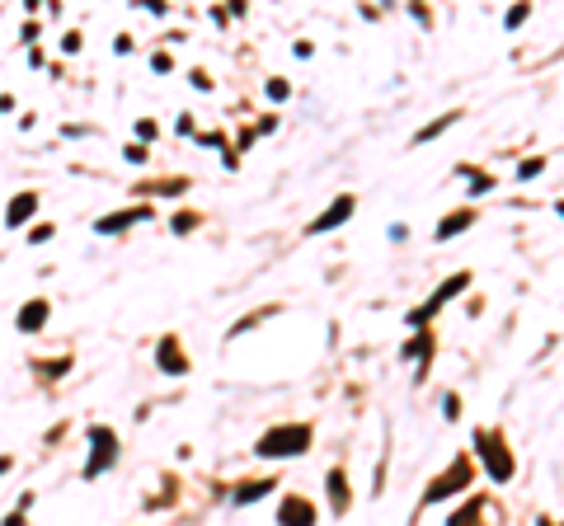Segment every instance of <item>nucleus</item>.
<instances>
[{"label": "nucleus", "mask_w": 564, "mask_h": 526, "mask_svg": "<svg viewBox=\"0 0 564 526\" xmlns=\"http://www.w3.org/2000/svg\"><path fill=\"white\" fill-rule=\"evenodd\" d=\"M10 465H14V456H0V474L10 470Z\"/></svg>", "instance_id": "30"}, {"label": "nucleus", "mask_w": 564, "mask_h": 526, "mask_svg": "<svg viewBox=\"0 0 564 526\" xmlns=\"http://www.w3.org/2000/svg\"><path fill=\"white\" fill-rule=\"evenodd\" d=\"M52 235H56V226H48V221H38V226L28 231V240H33V244H48Z\"/></svg>", "instance_id": "18"}, {"label": "nucleus", "mask_w": 564, "mask_h": 526, "mask_svg": "<svg viewBox=\"0 0 564 526\" xmlns=\"http://www.w3.org/2000/svg\"><path fill=\"white\" fill-rule=\"evenodd\" d=\"M136 136H141V141H151V136H156V123H151V118H141V123H136Z\"/></svg>", "instance_id": "27"}, {"label": "nucleus", "mask_w": 564, "mask_h": 526, "mask_svg": "<svg viewBox=\"0 0 564 526\" xmlns=\"http://www.w3.org/2000/svg\"><path fill=\"white\" fill-rule=\"evenodd\" d=\"M278 526H315V503L301 494H287L278 507Z\"/></svg>", "instance_id": "7"}, {"label": "nucleus", "mask_w": 564, "mask_h": 526, "mask_svg": "<svg viewBox=\"0 0 564 526\" xmlns=\"http://www.w3.org/2000/svg\"><path fill=\"white\" fill-rule=\"evenodd\" d=\"M324 484H329V507H334V512H348V503H353V494H348V474L334 465Z\"/></svg>", "instance_id": "12"}, {"label": "nucleus", "mask_w": 564, "mask_h": 526, "mask_svg": "<svg viewBox=\"0 0 564 526\" xmlns=\"http://www.w3.org/2000/svg\"><path fill=\"white\" fill-rule=\"evenodd\" d=\"M123 160H127V165H146V146H141V141H136V146H123Z\"/></svg>", "instance_id": "19"}, {"label": "nucleus", "mask_w": 564, "mask_h": 526, "mask_svg": "<svg viewBox=\"0 0 564 526\" xmlns=\"http://www.w3.org/2000/svg\"><path fill=\"white\" fill-rule=\"evenodd\" d=\"M442 419H447V423L461 419V399H457V394H447V399H442Z\"/></svg>", "instance_id": "21"}, {"label": "nucleus", "mask_w": 564, "mask_h": 526, "mask_svg": "<svg viewBox=\"0 0 564 526\" xmlns=\"http://www.w3.org/2000/svg\"><path fill=\"white\" fill-rule=\"evenodd\" d=\"M33 211H38V193H19V198L5 207V226H14V231H19V226H24Z\"/></svg>", "instance_id": "13"}, {"label": "nucleus", "mask_w": 564, "mask_h": 526, "mask_svg": "<svg viewBox=\"0 0 564 526\" xmlns=\"http://www.w3.org/2000/svg\"><path fill=\"white\" fill-rule=\"evenodd\" d=\"M61 52H81V33H66L61 38Z\"/></svg>", "instance_id": "28"}, {"label": "nucleus", "mask_w": 564, "mask_h": 526, "mask_svg": "<svg viewBox=\"0 0 564 526\" xmlns=\"http://www.w3.org/2000/svg\"><path fill=\"white\" fill-rule=\"evenodd\" d=\"M156 367L169 371V376H184L188 371V357H184V348H179V339L169 334V339H160V348H156Z\"/></svg>", "instance_id": "9"}, {"label": "nucleus", "mask_w": 564, "mask_h": 526, "mask_svg": "<svg viewBox=\"0 0 564 526\" xmlns=\"http://www.w3.org/2000/svg\"><path fill=\"white\" fill-rule=\"evenodd\" d=\"M90 451H94V456L85 461L81 474H85V479H99V474L118 461V437H113V428H104V423H99V428H90Z\"/></svg>", "instance_id": "4"}, {"label": "nucleus", "mask_w": 564, "mask_h": 526, "mask_svg": "<svg viewBox=\"0 0 564 526\" xmlns=\"http://www.w3.org/2000/svg\"><path fill=\"white\" fill-rule=\"evenodd\" d=\"M457 118H461V113H447V118H437V123H428V127H419V132H414V146H424V141H432V136H442Z\"/></svg>", "instance_id": "16"}, {"label": "nucleus", "mask_w": 564, "mask_h": 526, "mask_svg": "<svg viewBox=\"0 0 564 526\" xmlns=\"http://www.w3.org/2000/svg\"><path fill=\"white\" fill-rule=\"evenodd\" d=\"M264 494H273V479H249V484L236 489V503H259Z\"/></svg>", "instance_id": "15"}, {"label": "nucleus", "mask_w": 564, "mask_h": 526, "mask_svg": "<svg viewBox=\"0 0 564 526\" xmlns=\"http://www.w3.org/2000/svg\"><path fill=\"white\" fill-rule=\"evenodd\" d=\"M536 526H555V522H545V517H541V522H536Z\"/></svg>", "instance_id": "31"}, {"label": "nucleus", "mask_w": 564, "mask_h": 526, "mask_svg": "<svg viewBox=\"0 0 564 526\" xmlns=\"http://www.w3.org/2000/svg\"><path fill=\"white\" fill-rule=\"evenodd\" d=\"M28 503H33V498L19 503V512H10V517H5V526H24V507H28Z\"/></svg>", "instance_id": "29"}, {"label": "nucleus", "mask_w": 564, "mask_h": 526, "mask_svg": "<svg viewBox=\"0 0 564 526\" xmlns=\"http://www.w3.org/2000/svg\"><path fill=\"white\" fill-rule=\"evenodd\" d=\"M470 479H475V465H470V456H457L447 470L437 474L428 484V494H424V503H442L452 498V494H470Z\"/></svg>", "instance_id": "3"}, {"label": "nucleus", "mask_w": 564, "mask_h": 526, "mask_svg": "<svg viewBox=\"0 0 564 526\" xmlns=\"http://www.w3.org/2000/svg\"><path fill=\"white\" fill-rule=\"evenodd\" d=\"M470 226H475V207H457V211H447V216L437 221V231H432V235H437V240H457L461 231H470Z\"/></svg>", "instance_id": "11"}, {"label": "nucleus", "mask_w": 564, "mask_h": 526, "mask_svg": "<svg viewBox=\"0 0 564 526\" xmlns=\"http://www.w3.org/2000/svg\"><path fill=\"white\" fill-rule=\"evenodd\" d=\"M146 216H151V207H123V211H108V216H99V221H94V231H99V235H118V231H127V226L146 221Z\"/></svg>", "instance_id": "8"}, {"label": "nucleus", "mask_w": 564, "mask_h": 526, "mask_svg": "<svg viewBox=\"0 0 564 526\" xmlns=\"http://www.w3.org/2000/svg\"><path fill=\"white\" fill-rule=\"evenodd\" d=\"M527 14H532V5H517V10H512L503 24H508V28H522V24H527Z\"/></svg>", "instance_id": "23"}, {"label": "nucleus", "mask_w": 564, "mask_h": 526, "mask_svg": "<svg viewBox=\"0 0 564 526\" xmlns=\"http://www.w3.org/2000/svg\"><path fill=\"white\" fill-rule=\"evenodd\" d=\"M480 507H484V498H470L461 512H452V522L447 526H480Z\"/></svg>", "instance_id": "17"}, {"label": "nucleus", "mask_w": 564, "mask_h": 526, "mask_svg": "<svg viewBox=\"0 0 564 526\" xmlns=\"http://www.w3.org/2000/svg\"><path fill=\"white\" fill-rule=\"evenodd\" d=\"M151 71H174V56H169V52H156V56H151Z\"/></svg>", "instance_id": "25"}, {"label": "nucleus", "mask_w": 564, "mask_h": 526, "mask_svg": "<svg viewBox=\"0 0 564 526\" xmlns=\"http://www.w3.org/2000/svg\"><path fill=\"white\" fill-rule=\"evenodd\" d=\"M287 94H292L287 80H269V99H287Z\"/></svg>", "instance_id": "24"}, {"label": "nucleus", "mask_w": 564, "mask_h": 526, "mask_svg": "<svg viewBox=\"0 0 564 526\" xmlns=\"http://www.w3.org/2000/svg\"><path fill=\"white\" fill-rule=\"evenodd\" d=\"M466 287H470V273H457V277H447V282H442V287H437V291H432V296H428V301H424V306H419V311L409 315V324L419 329L424 319H428V315H437V311H442V306H447L452 296H461V291H466Z\"/></svg>", "instance_id": "5"}, {"label": "nucleus", "mask_w": 564, "mask_h": 526, "mask_svg": "<svg viewBox=\"0 0 564 526\" xmlns=\"http://www.w3.org/2000/svg\"><path fill=\"white\" fill-rule=\"evenodd\" d=\"M475 451L484 456V470H489V479H494V484H508L517 465H512L508 442H503L494 428H475Z\"/></svg>", "instance_id": "2"}, {"label": "nucleus", "mask_w": 564, "mask_h": 526, "mask_svg": "<svg viewBox=\"0 0 564 526\" xmlns=\"http://www.w3.org/2000/svg\"><path fill=\"white\" fill-rule=\"evenodd\" d=\"M193 226H198V216H193V211H184V216H174V235H188Z\"/></svg>", "instance_id": "22"}, {"label": "nucleus", "mask_w": 564, "mask_h": 526, "mask_svg": "<svg viewBox=\"0 0 564 526\" xmlns=\"http://www.w3.org/2000/svg\"><path fill=\"white\" fill-rule=\"evenodd\" d=\"M541 169H545V156H536V160H527L522 169H517V179H536Z\"/></svg>", "instance_id": "20"}, {"label": "nucleus", "mask_w": 564, "mask_h": 526, "mask_svg": "<svg viewBox=\"0 0 564 526\" xmlns=\"http://www.w3.org/2000/svg\"><path fill=\"white\" fill-rule=\"evenodd\" d=\"M188 85H193V90H212V76H207V71H193Z\"/></svg>", "instance_id": "26"}, {"label": "nucleus", "mask_w": 564, "mask_h": 526, "mask_svg": "<svg viewBox=\"0 0 564 526\" xmlns=\"http://www.w3.org/2000/svg\"><path fill=\"white\" fill-rule=\"evenodd\" d=\"M306 447H311V428L306 423H282V428H269L254 442V456H264V461H292V456H306Z\"/></svg>", "instance_id": "1"}, {"label": "nucleus", "mask_w": 564, "mask_h": 526, "mask_svg": "<svg viewBox=\"0 0 564 526\" xmlns=\"http://www.w3.org/2000/svg\"><path fill=\"white\" fill-rule=\"evenodd\" d=\"M353 207H357V198H353V193H344V198H334V202H329V207H324L320 216L311 221V235H329L334 226H344V221L353 216Z\"/></svg>", "instance_id": "6"}, {"label": "nucleus", "mask_w": 564, "mask_h": 526, "mask_svg": "<svg viewBox=\"0 0 564 526\" xmlns=\"http://www.w3.org/2000/svg\"><path fill=\"white\" fill-rule=\"evenodd\" d=\"M400 353H404V357H419V376H424V371H428V362H432V339H428V334H414Z\"/></svg>", "instance_id": "14"}, {"label": "nucleus", "mask_w": 564, "mask_h": 526, "mask_svg": "<svg viewBox=\"0 0 564 526\" xmlns=\"http://www.w3.org/2000/svg\"><path fill=\"white\" fill-rule=\"evenodd\" d=\"M48 315H52V301H43V296H33L24 311L14 315V324H19V334H38L43 324H48Z\"/></svg>", "instance_id": "10"}]
</instances>
